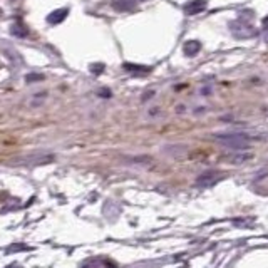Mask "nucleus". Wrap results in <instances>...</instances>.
<instances>
[{
	"label": "nucleus",
	"mask_w": 268,
	"mask_h": 268,
	"mask_svg": "<svg viewBox=\"0 0 268 268\" xmlns=\"http://www.w3.org/2000/svg\"><path fill=\"white\" fill-rule=\"evenodd\" d=\"M215 139L220 144L230 146V148L241 149V148H248L250 144V136H246L243 133H227V134H215Z\"/></svg>",
	"instance_id": "1"
},
{
	"label": "nucleus",
	"mask_w": 268,
	"mask_h": 268,
	"mask_svg": "<svg viewBox=\"0 0 268 268\" xmlns=\"http://www.w3.org/2000/svg\"><path fill=\"white\" fill-rule=\"evenodd\" d=\"M228 29L231 30V34L238 39H245V37L255 35V29L251 27L248 22H243V20H231V22L228 24Z\"/></svg>",
	"instance_id": "2"
},
{
	"label": "nucleus",
	"mask_w": 268,
	"mask_h": 268,
	"mask_svg": "<svg viewBox=\"0 0 268 268\" xmlns=\"http://www.w3.org/2000/svg\"><path fill=\"white\" fill-rule=\"evenodd\" d=\"M206 9V0H191L185 5V12L190 15H196Z\"/></svg>",
	"instance_id": "3"
},
{
	"label": "nucleus",
	"mask_w": 268,
	"mask_h": 268,
	"mask_svg": "<svg viewBox=\"0 0 268 268\" xmlns=\"http://www.w3.org/2000/svg\"><path fill=\"white\" fill-rule=\"evenodd\" d=\"M220 173H217V171H208V173H204V175H201L198 178V185L199 186H211V185H215L218 180H220Z\"/></svg>",
	"instance_id": "4"
},
{
	"label": "nucleus",
	"mask_w": 268,
	"mask_h": 268,
	"mask_svg": "<svg viewBox=\"0 0 268 268\" xmlns=\"http://www.w3.org/2000/svg\"><path fill=\"white\" fill-rule=\"evenodd\" d=\"M69 15V9H57L52 14L47 15V22L49 24H61Z\"/></svg>",
	"instance_id": "5"
},
{
	"label": "nucleus",
	"mask_w": 268,
	"mask_h": 268,
	"mask_svg": "<svg viewBox=\"0 0 268 268\" xmlns=\"http://www.w3.org/2000/svg\"><path fill=\"white\" fill-rule=\"evenodd\" d=\"M183 49H185V56L194 57L199 52V49H201V44H199L198 40H188Z\"/></svg>",
	"instance_id": "6"
},
{
	"label": "nucleus",
	"mask_w": 268,
	"mask_h": 268,
	"mask_svg": "<svg viewBox=\"0 0 268 268\" xmlns=\"http://www.w3.org/2000/svg\"><path fill=\"white\" fill-rule=\"evenodd\" d=\"M12 34L15 35V37H20V39H24V37H27L29 35V30L24 27V25H20V24H14L12 25Z\"/></svg>",
	"instance_id": "7"
},
{
	"label": "nucleus",
	"mask_w": 268,
	"mask_h": 268,
	"mask_svg": "<svg viewBox=\"0 0 268 268\" xmlns=\"http://www.w3.org/2000/svg\"><path fill=\"white\" fill-rule=\"evenodd\" d=\"M230 157H228V161H231V163H243V161H248L250 157H251V154H248V153H233V154H228Z\"/></svg>",
	"instance_id": "8"
},
{
	"label": "nucleus",
	"mask_w": 268,
	"mask_h": 268,
	"mask_svg": "<svg viewBox=\"0 0 268 268\" xmlns=\"http://www.w3.org/2000/svg\"><path fill=\"white\" fill-rule=\"evenodd\" d=\"M124 69H128V71H143V72H148L149 71L148 67H139V66H131V64H126Z\"/></svg>",
	"instance_id": "9"
},
{
	"label": "nucleus",
	"mask_w": 268,
	"mask_h": 268,
	"mask_svg": "<svg viewBox=\"0 0 268 268\" xmlns=\"http://www.w3.org/2000/svg\"><path fill=\"white\" fill-rule=\"evenodd\" d=\"M25 79H27V82H34V81H42L44 76H42V74H29Z\"/></svg>",
	"instance_id": "10"
},
{
	"label": "nucleus",
	"mask_w": 268,
	"mask_h": 268,
	"mask_svg": "<svg viewBox=\"0 0 268 268\" xmlns=\"http://www.w3.org/2000/svg\"><path fill=\"white\" fill-rule=\"evenodd\" d=\"M44 99H45V92L42 94V96L34 97V99H32V101H30V102H32V106H39V104H42V102H44Z\"/></svg>",
	"instance_id": "11"
},
{
	"label": "nucleus",
	"mask_w": 268,
	"mask_h": 268,
	"mask_svg": "<svg viewBox=\"0 0 268 268\" xmlns=\"http://www.w3.org/2000/svg\"><path fill=\"white\" fill-rule=\"evenodd\" d=\"M104 69V66L102 64H99V66H91V71L92 72H101Z\"/></svg>",
	"instance_id": "12"
}]
</instances>
